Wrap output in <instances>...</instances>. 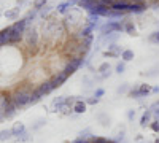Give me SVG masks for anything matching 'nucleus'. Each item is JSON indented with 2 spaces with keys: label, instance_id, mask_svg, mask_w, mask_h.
<instances>
[{
  "label": "nucleus",
  "instance_id": "nucleus-31",
  "mask_svg": "<svg viewBox=\"0 0 159 143\" xmlns=\"http://www.w3.org/2000/svg\"><path fill=\"white\" fill-rule=\"evenodd\" d=\"M150 42H151V43H157V45H159V32H154V34H151V35H150Z\"/></svg>",
  "mask_w": 159,
  "mask_h": 143
},
{
  "label": "nucleus",
  "instance_id": "nucleus-36",
  "mask_svg": "<svg viewBox=\"0 0 159 143\" xmlns=\"http://www.w3.org/2000/svg\"><path fill=\"white\" fill-rule=\"evenodd\" d=\"M153 116L159 121V107H154V110H153Z\"/></svg>",
  "mask_w": 159,
  "mask_h": 143
},
{
  "label": "nucleus",
  "instance_id": "nucleus-11",
  "mask_svg": "<svg viewBox=\"0 0 159 143\" xmlns=\"http://www.w3.org/2000/svg\"><path fill=\"white\" fill-rule=\"evenodd\" d=\"M24 132H27L25 131V126L22 124V123H15V126L11 127V134H13V137H19V135H22Z\"/></svg>",
  "mask_w": 159,
  "mask_h": 143
},
{
  "label": "nucleus",
  "instance_id": "nucleus-43",
  "mask_svg": "<svg viewBox=\"0 0 159 143\" xmlns=\"http://www.w3.org/2000/svg\"><path fill=\"white\" fill-rule=\"evenodd\" d=\"M137 143H147V141H142V140H140V141H137Z\"/></svg>",
  "mask_w": 159,
  "mask_h": 143
},
{
  "label": "nucleus",
  "instance_id": "nucleus-15",
  "mask_svg": "<svg viewBox=\"0 0 159 143\" xmlns=\"http://www.w3.org/2000/svg\"><path fill=\"white\" fill-rule=\"evenodd\" d=\"M137 91H139V99L147 97L148 94H151V86L150 84H140V86H137Z\"/></svg>",
  "mask_w": 159,
  "mask_h": 143
},
{
  "label": "nucleus",
  "instance_id": "nucleus-13",
  "mask_svg": "<svg viewBox=\"0 0 159 143\" xmlns=\"http://www.w3.org/2000/svg\"><path fill=\"white\" fill-rule=\"evenodd\" d=\"M16 105L13 102H10L8 105L5 107V110H3V114H5V119H8V118H11V116H15V113H16Z\"/></svg>",
  "mask_w": 159,
  "mask_h": 143
},
{
  "label": "nucleus",
  "instance_id": "nucleus-39",
  "mask_svg": "<svg viewBox=\"0 0 159 143\" xmlns=\"http://www.w3.org/2000/svg\"><path fill=\"white\" fill-rule=\"evenodd\" d=\"M151 92H159V86H154V87H151Z\"/></svg>",
  "mask_w": 159,
  "mask_h": 143
},
{
  "label": "nucleus",
  "instance_id": "nucleus-26",
  "mask_svg": "<svg viewBox=\"0 0 159 143\" xmlns=\"http://www.w3.org/2000/svg\"><path fill=\"white\" fill-rule=\"evenodd\" d=\"M108 138H103V137H91V143H108Z\"/></svg>",
  "mask_w": 159,
  "mask_h": 143
},
{
  "label": "nucleus",
  "instance_id": "nucleus-35",
  "mask_svg": "<svg viewBox=\"0 0 159 143\" xmlns=\"http://www.w3.org/2000/svg\"><path fill=\"white\" fill-rule=\"evenodd\" d=\"M103 94H105V91H103V89H96V94H94V96H96L97 99H100Z\"/></svg>",
  "mask_w": 159,
  "mask_h": 143
},
{
  "label": "nucleus",
  "instance_id": "nucleus-4",
  "mask_svg": "<svg viewBox=\"0 0 159 143\" xmlns=\"http://www.w3.org/2000/svg\"><path fill=\"white\" fill-rule=\"evenodd\" d=\"M24 38H25V43H27L29 48H35L38 45V34L35 27H30L27 32H24Z\"/></svg>",
  "mask_w": 159,
  "mask_h": 143
},
{
  "label": "nucleus",
  "instance_id": "nucleus-30",
  "mask_svg": "<svg viewBox=\"0 0 159 143\" xmlns=\"http://www.w3.org/2000/svg\"><path fill=\"white\" fill-rule=\"evenodd\" d=\"M97 118H99V121H100V124H102L103 127H105V126H108V123H110V118H105L103 114H99Z\"/></svg>",
  "mask_w": 159,
  "mask_h": 143
},
{
  "label": "nucleus",
  "instance_id": "nucleus-8",
  "mask_svg": "<svg viewBox=\"0 0 159 143\" xmlns=\"http://www.w3.org/2000/svg\"><path fill=\"white\" fill-rule=\"evenodd\" d=\"M108 10H110V7H107V5H102V3H96V7H94V10L91 11V15H96V16H107L108 15Z\"/></svg>",
  "mask_w": 159,
  "mask_h": 143
},
{
  "label": "nucleus",
  "instance_id": "nucleus-34",
  "mask_svg": "<svg viewBox=\"0 0 159 143\" xmlns=\"http://www.w3.org/2000/svg\"><path fill=\"white\" fill-rule=\"evenodd\" d=\"M134 118H135V110H129V111H127V119L132 121Z\"/></svg>",
  "mask_w": 159,
  "mask_h": 143
},
{
  "label": "nucleus",
  "instance_id": "nucleus-37",
  "mask_svg": "<svg viewBox=\"0 0 159 143\" xmlns=\"http://www.w3.org/2000/svg\"><path fill=\"white\" fill-rule=\"evenodd\" d=\"M127 89H129L127 86H121V87H118V92H119V94H123V92H126Z\"/></svg>",
  "mask_w": 159,
  "mask_h": 143
},
{
  "label": "nucleus",
  "instance_id": "nucleus-3",
  "mask_svg": "<svg viewBox=\"0 0 159 143\" xmlns=\"http://www.w3.org/2000/svg\"><path fill=\"white\" fill-rule=\"evenodd\" d=\"M124 30V24L119 22V21H108L107 24H103L100 27V34L102 35H110L115 32H121Z\"/></svg>",
  "mask_w": 159,
  "mask_h": 143
},
{
  "label": "nucleus",
  "instance_id": "nucleus-6",
  "mask_svg": "<svg viewBox=\"0 0 159 143\" xmlns=\"http://www.w3.org/2000/svg\"><path fill=\"white\" fill-rule=\"evenodd\" d=\"M129 7H130V3L127 2V0H115V2L111 3V10H115V11H121V13H126V11H129Z\"/></svg>",
  "mask_w": 159,
  "mask_h": 143
},
{
  "label": "nucleus",
  "instance_id": "nucleus-10",
  "mask_svg": "<svg viewBox=\"0 0 159 143\" xmlns=\"http://www.w3.org/2000/svg\"><path fill=\"white\" fill-rule=\"evenodd\" d=\"M121 48H119L118 45H110L108 46V51H105V57H118V56H121Z\"/></svg>",
  "mask_w": 159,
  "mask_h": 143
},
{
  "label": "nucleus",
  "instance_id": "nucleus-27",
  "mask_svg": "<svg viewBox=\"0 0 159 143\" xmlns=\"http://www.w3.org/2000/svg\"><path fill=\"white\" fill-rule=\"evenodd\" d=\"M45 5H46V0H35L34 2V8L35 10H42Z\"/></svg>",
  "mask_w": 159,
  "mask_h": 143
},
{
  "label": "nucleus",
  "instance_id": "nucleus-20",
  "mask_svg": "<svg viewBox=\"0 0 159 143\" xmlns=\"http://www.w3.org/2000/svg\"><path fill=\"white\" fill-rule=\"evenodd\" d=\"M121 59H123L124 62L132 60V59H134V51H132V49H123V53H121Z\"/></svg>",
  "mask_w": 159,
  "mask_h": 143
},
{
  "label": "nucleus",
  "instance_id": "nucleus-25",
  "mask_svg": "<svg viewBox=\"0 0 159 143\" xmlns=\"http://www.w3.org/2000/svg\"><path fill=\"white\" fill-rule=\"evenodd\" d=\"M29 140H30V134H29V132H24L22 135L16 137V141H18V143H24V141H29Z\"/></svg>",
  "mask_w": 159,
  "mask_h": 143
},
{
  "label": "nucleus",
  "instance_id": "nucleus-44",
  "mask_svg": "<svg viewBox=\"0 0 159 143\" xmlns=\"http://www.w3.org/2000/svg\"><path fill=\"white\" fill-rule=\"evenodd\" d=\"M78 2H80V0H78Z\"/></svg>",
  "mask_w": 159,
  "mask_h": 143
},
{
  "label": "nucleus",
  "instance_id": "nucleus-41",
  "mask_svg": "<svg viewBox=\"0 0 159 143\" xmlns=\"http://www.w3.org/2000/svg\"><path fill=\"white\" fill-rule=\"evenodd\" d=\"M108 143H119V141H113V140H110V141H108Z\"/></svg>",
  "mask_w": 159,
  "mask_h": 143
},
{
  "label": "nucleus",
  "instance_id": "nucleus-33",
  "mask_svg": "<svg viewBox=\"0 0 159 143\" xmlns=\"http://www.w3.org/2000/svg\"><path fill=\"white\" fill-rule=\"evenodd\" d=\"M150 126H151V129H153L154 132H159V121H157V119H156V121H153Z\"/></svg>",
  "mask_w": 159,
  "mask_h": 143
},
{
  "label": "nucleus",
  "instance_id": "nucleus-14",
  "mask_svg": "<svg viewBox=\"0 0 159 143\" xmlns=\"http://www.w3.org/2000/svg\"><path fill=\"white\" fill-rule=\"evenodd\" d=\"M151 118H153V110H147L142 114V119H140V126L145 127L147 124H151Z\"/></svg>",
  "mask_w": 159,
  "mask_h": 143
},
{
  "label": "nucleus",
  "instance_id": "nucleus-28",
  "mask_svg": "<svg viewBox=\"0 0 159 143\" xmlns=\"http://www.w3.org/2000/svg\"><path fill=\"white\" fill-rule=\"evenodd\" d=\"M124 70H126V62L123 60V62H119L118 65H116V73L121 75V73H124Z\"/></svg>",
  "mask_w": 159,
  "mask_h": 143
},
{
  "label": "nucleus",
  "instance_id": "nucleus-7",
  "mask_svg": "<svg viewBox=\"0 0 159 143\" xmlns=\"http://www.w3.org/2000/svg\"><path fill=\"white\" fill-rule=\"evenodd\" d=\"M65 97H67V96H59L57 99L52 100V111H62L65 107H67Z\"/></svg>",
  "mask_w": 159,
  "mask_h": 143
},
{
  "label": "nucleus",
  "instance_id": "nucleus-19",
  "mask_svg": "<svg viewBox=\"0 0 159 143\" xmlns=\"http://www.w3.org/2000/svg\"><path fill=\"white\" fill-rule=\"evenodd\" d=\"M5 18H8V19H18V18H19V8L7 10V11H5Z\"/></svg>",
  "mask_w": 159,
  "mask_h": 143
},
{
  "label": "nucleus",
  "instance_id": "nucleus-2",
  "mask_svg": "<svg viewBox=\"0 0 159 143\" xmlns=\"http://www.w3.org/2000/svg\"><path fill=\"white\" fill-rule=\"evenodd\" d=\"M83 64H84V57H83V56H76V57L70 59L67 64H65V67H64L62 72H64V73H67V75L70 76V75H73L80 67H81Z\"/></svg>",
  "mask_w": 159,
  "mask_h": 143
},
{
  "label": "nucleus",
  "instance_id": "nucleus-5",
  "mask_svg": "<svg viewBox=\"0 0 159 143\" xmlns=\"http://www.w3.org/2000/svg\"><path fill=\"white\" fill-rule=\"evenodd\" d=\"M67 78H69V75H67V73H64V72H57L54 76L51 78L49 81L52 83V86H54V89H56V87H61L65 81H67Z\"/></svg>",
  "mask_w": 159,
  "mask_h": 143
},
{
  "label": "nucleus",
  "instance_id": "nucleus-23",
  "mask_svg": "<svg viewBox=\"0 0 159 143\" xmlns=\"http://www.w3.org/2000/svg\"><path fill=\"white\" fill-rule=\"evenodd\" d=\"M10 138H13L11 129H3V131H0V141H5V140H10Z\"/></svg>",
  "mask_w": 159,
  "mask_h": 143
},
{
  "label": "nucleus",
  "instance_id": "nucleus-32",
  "mask_svg": "<svg viewBox=\"0 0 159 143\" xmlns=\"http://www.w3.org/2000/svg\"><path fill=\"white\" fill-rule=\"evenodd\" d=\"M97 3H102V5H107V7H111V3L115 2V0H96Z\"/></svg>",
  "mask_w": 159,
  "mask_h": 143
},
{
  "label": "nucleus",
  "instance_id": "nucleus-38",
  "mask_svg": "<svg viewBox=\"0 0 159 143\" xmlns=\"http://www.w3.org/2000/svg\"><path fill=\"white\" fill-rule=\"evenodd\" d=\"M49 10H51V7H46V10H42V16L48 15V13H49Z\"/></svg>",
  "mask_w": 159,
  "mask_h": 143
},
{
  "label": "nucleus",
  "instance_id": "nucleus-17",
  "mask_svg": "<svg viewBox=\"0 0 159 143\" xmlns=\"http://www.w3.org/2000/svg\"><path fill=\"white\" fill-rule=\"evenodd\" d=\"M97 72H99V73H102V78L110 76V73H111V67H110V64H108V62H103L102 65L97 69Z\"/></svg>",
  "mask_w": 159,
  "mask_h": 143
},
{
  "label": "nucleus",
  "instance_id": "nucleus-21",
  "mask_svg": "<svg viewBox=\"0 0 159 143\" xmlns=\"http://www.w3.org/2000/svg\"><path fill=\"white\" fill-rule=\"evenodd\" d=\"M73 3H75V0H67V2H64V3L57 5V11H59V13H65Z\"/></svg>",
  "mask_w": 159,
  "mask_h": 143
},
{
  "label": "nucleus",
  "instance_id": "nucleus-42",
  "mask_svg": "<svg viewBox=\"0 0 159 143\" xmlns=\"http://www.w3.org/2000/svg\"><path fill=\"white\" fill-rule=\"evenodd\" d=\"M154 143H159V138H156V140H154Z\"/></svg>",
  "mask_w": 159,
  "mask_h": 143
},
{
  "label": "nucleus",
  "instance_id": "nucleus-16",
  "mask_svg": "<svg viewBox=\"0 0 159 143\" xmlns=\"http://www.w3.org/2000/svg\"><path fill=\"white\" fill-rule=\"evenodd\" d=\"M80 7H81V8H84V10H88L89 13L92 11V10H94V7H96V0H80Z\"/></svg>",
  "mask_w": 159,
  "mask_h": 143
},
{
  "label": "nucleus",
  "instance_id": "nucleus-9",
  "mask_svg": "<svg viewBox=\"0 0 159 143\" xmlns=\"http://www.w3.org/2000/svg\"><path fill=\"white\" fill-rule=\"evenodd\" d=\"M37 91H38L42 96H48L49 92H52V91H54V86H52V83L48 80V81H45V83L40 84V86L37 87Z\"/></svg>",
  "mask_w": 159,
  "mask_h": 143
},
{
  "label": "nucleus",
  "instance_id": "nucleus-40",
  "mask_svg": "<svg viewBox=\"0 0 159 143\" xmlns=\"http://www.w3.org/2000/svg\"><path fill=\"white\" fill-rule=\"evenodd\" d=\"M5 119V114H3V111H0V123H2Z\"/></svg>",
  "mask_w": 159,
  "mask_h": 143
},
{
  "label": "nucleus",
  "instance_id": "nucleus-18",
  "mask_svg": "<svg viewBox=\"0 0 159 143\" xmlns=\"http://www.w3.org/2000/svg\"><path fill=\"white\" fill-rule=\"evenodd\" d=\"M129 11L130 13H137V15H139V13H143L145 11V5L143 3H134V2H132L130 7H129Z\"/></svg>",
  "mask_w": 159,
  "mask_h": 143
},
{
  "label": "nucleus",
  "instance_id": "nucleus-1",
  "mask_svg": "<svg viewBox=\"0 0 159 143\" xmlns=\"http://www.w3.org/2000/svg\"><path fill=\"white\" fill-rule=\"evenodd\" d=\"M32 91L34 89H29V87H19L16 89L15 92L11 94V102L16 105V108H24L30 105V97H32Z\"/></svg>",
  "mask_w": 159,
  "mask_h": 143
},
{
  "label": "nucleus",
  "instance_id": "nucleus-24",
  "mask_svg": "<svg viewBox=\"0 0 159 143\" xmlns=\"http://www.w3.org/2000/svg\"><path fill=\"white\" fill-rule=\"evenodd\" d=\"M124 32L129 35H135V25L134 22H124Z\"/></svg>",
  "mask_w": 159,
  "mask_h": 143
},
{
  "label": "nucleus",
  "instance_id": "nucleus-12",
  "mask_svg": "<svg viewBox=\"0 0 159 143\" xmlns=\"http://www.w3.org/2000/svg\"><path fill=\"white\" fill-rule=\"evenodd\" d=\"M86 107H88V103H86L84 100H76V102L73 103V111H75L76 114H81V113L86 111Z\"/></svg>",
  "mask_w": 159,
  "mask_h": 143
},
{
  "label": "nucleus",
  "instance_id": "nucleus-22",
  "mask_svg": "<svg viewBox=\"0 0 159 143\" xmlns=\"http://www.w3.org/2000/svg\"><path fill=\"white\" fill-rule=\"evenodd\" d=\"M8 32H10V27L0 30V46H3L8 43Z\"/></svg>",
  "mask_w": 159,
  "mask_h": 143
},
{
  "label": "nucleus",
  "instance_id": "nucleus-29",
  "mask_svg": "<svg viewBox=\"0 0 159 143\" xmlns=\"http://www.w3.org/2000/svg\"><path fill=\"white\" fill-rule=\"evenodd\" d=\"M99 100H100V99H97L96 96H92V97H88V99H86V103H88V105H97Z\"/></svg>",
  "mask_w": 159,
  "mask_h": 143
}]
</instances>
